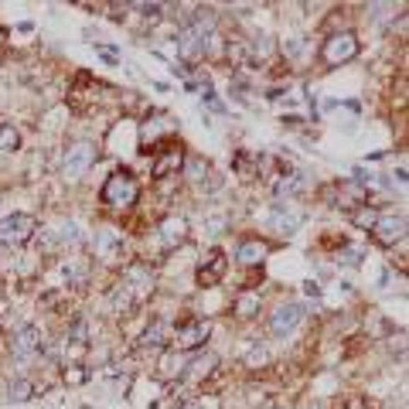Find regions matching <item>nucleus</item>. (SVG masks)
<instances>
[{"label": "nucleus", "instance_id": "f3484780", "mask_svg": "<svg viewBox=\"0 0 409 409\" xmlns=\"http://www.w3.org/2000/svg\"><path fill=\"white\" fill-rule=\"evenodd\" d=\"M273 191L283 198H293V195H300V191H307V174H300V171H293V174H280V181L273 184Z\"/></svg>", "mask_w": 409, "mask_h": 409}, {"label": "nucleus", "instance_id": "a211bd4d", "mask_svg": "<svg viewBox=\"0 0 409 409\" xmlns=\"http://www.w3.org/2000/svg\"><path fill=\"white\" fill-rule=\"evenodd\" d=\"M109 307H113V314H117V317H130V314H134L140 304H136L134 293H130L126 287H123V283H119L117 290L109 293Z\"/></svg>", "mask_w": 409, "mask_h": 409}, {"label": "nucleus", "instance_id": "e433bc0d", "mask_svg": "<svg viewBox=\"0 0 409 409\" xmlns=\"http://www.w3.org/2000/svg\"><path fill=\"white\" fill-rule=\"evenodd\" d=\"M191 409H201V406H191Z\"/></svg>", "mask_w": 409, "mask_h": 409}, {"label": "nucleus", "instance_id": "2f4dec72", "mask_svg": "<svg viewBox=\"0 0 409 409\" xmlns=\"http://www.w3.org/2000/svg\"><path fill=\"white\" fill-rule=\"evenodd\" d=\"M273 52V38H256L253 48H249V55H259V59H266Z\"/></svg>", "mask_w": 409, "mask_h": 409}, {"label": "nucleus", "instance_id": "412c9836", "mask_svg": "<svg viewBox=\"0 0 409 409\" xmlns=\"http://www.w3.org/2000/svg\"><path fill=\"white\" fill-rule=\"evenodd\" d=\"M208 174H212V167H208V160H205V157H188V160H184V177H188V181L201 184Z\"/></svg>", "mask_w": 409, "mask_h": 409}, {"label": "nucleus", "instance_id": "dca6fc26", "mask_svg": "<svg viewBox=\"0 0 409 409\" xmlns=\"http://www.w3.org/2000/svg\"><path fill=\"white\" fill-rule=\"evenodd\" d=\"M266 256H270V246H266V242H259V239H249V242H242V246L235 249V259H239V263H246V266L263 263Z\"/></svg>", "mask_w": 409, "mask_h": 409}, {"label": "nucleus", "instance_id": "6ab92c4d", "mask_svg": "<svg viewBox=\"0 0 409 409\" xmlns=\"http://www.w3.org/2000/svg\"><path fill=\"white\" fill-rule=\"evenodd\" d=\"M215 365H218V358H215L212 351H208V355H198L195 362L184 369V379H191V382H198V379H208Z\"/></svg>", "mask_w": 409, "mask_h": 409}, {"label": "nucleus", "instance_id": "f704fd0d", "mask_svg": "<svg viewBox=\"0 0 409 409\" xmlns=\"http://www.w3.org/2000/svg\"><path fill=\"white\" fill-rule=\"evenodd\" d=\"M225 225H229L225 218H205V229H208L212 235H222V229H225Z\"/></svg>", "mask_w": 409, "mask_h": 409}, {"label": "nucleus", "instance_id": "9b49d317", "mask_svg": "<svg viewBox=\"0 0 409 409\" xmlns=\"http://www.w3.org/2000/svg\"><path fill=\"white\" fill-rule=\"evenodd\" d=\"M300 225H304V215L300 212H293L290 205H273V212H270V229L273 232L293 235Z\"/></svg>", "mask_w": 409, "mask_h": 409}, {"label": "nucleus", "instance_id": "aec40b11", "mask_svg": "<svg viewBox=\"0 0 409 409\" xmlns=\"http://www.w3.org/2000/svg\"><path fill=\"white\" fill-rule=\"evenodd\" d=\"M232 167H235V174H239V177L253 181V177H259V157L239 150V154H235V160H232Z\"/></svg>", "mask_w": 409, "mask_h": 409}, {"label": "nucleus", "instance_id": "0eeeda50", "mask_svg": "<svg viewBox=\"0 0 409 409\" xmlns=\"http://www.w3.org/2000/svg\"><path fill=\"white\" fill-rule=\"evenodd\" d=\"M300 321H304V307H300V304H283V307H276V314L270 317V334L273 338H287V334L297 331Z\"/></svg>", "mask_w": 409, "mask_h": 409}, {"label": "nucleus", "instance_id": "c9c22d12", "mask_svg": "<svg viewBox=\"0 0 409 409\" xmlns=\"http://www.w3.org/2000/svg\"><path fill=\"white\" fill-rule=\"evenodd\" d=\"M304 290L311 293V297H321V287H317V283H314V280H311V283H304Z\"/></svg>", "mask_w": 409, "mask_h": 409}, {"label": "nucleus", "instance_id": "b1692460", "mask_svg": "<svg viewBox=\"0 0 409 409\" xmlns=\"http://www.w3.org/2000/svg\"><path fill=\"white\" fill-rule=\"evenodd\" d=\"M61 276L69 280V287H78V283H85V276H89V266H85L82 259H69V263L61 266Z\"/></svg>", "mask_w": 409, "mask_h": 409}, {"label": "nucleus", "instance_id": "7c9ffc66", "mask_svg": "<svg viewBox=\"0 0 409 409\" xmlns=\"http://www.w3.org/2000/svg\"><path fill=\"white\" fill-rule=\"evenodd\" d=\"M85 379H89V372L82 369V365H72V369H65V382H69V386H82Z\"/></svg>", "mask_w": 409, "mask_h": 409}, {"label": "nucleus", "instance_id": "a878e982", "mask_svg": "<svg viewBox=\"0 0 409 409\" xmlns=\"http://www.w3.org/2000/svg\"><path fill=\"white\" fill-rule=\"evenodd\" d=\"M31 396H35V382H31V379H14L11 389H7V399H11V403H28Z\"/></svg>", "mask_w": 409, "mask_h": 409}, {"label": "nucleus", "instance_id": "9d476101", "mask_svg": "<svg viewBox=\"0 0 409 409\" xmlns=\"http://www.w3.org/2000/svg\"><path fill=\"white\" fill-rule=\"evenodd\" d=\"M225 270H229L225 253H222V249H212V253L201 259V266H198V283H201V287H215V283L225 276Z\"/></svg>", "mask_w": 409, "mask_h": 409}, {"label": "nucleus", "instance_id": "72a5a7b5", "mask_svg": "<svg viewBox=\"0 0 409 409\" xmlns=\"http://www.w3.org/2000/svg\"><path fill=\"white\" fill-rule=\"evenodd\" d=\"M140 11H143L150 20H157L160 14H164V4H140Z\"/></svg>", "mask_w": 409, "mask_h": 409}, {"label": "nucleus", "instance_id": "393cba45", "mask_svg": "<svg viewBox=\"0 0 409 409\" xmlns=\"http://www.w3.org/2000/svg\"><path fill=\"white\" fill-rule=\"evenodd\" d=\"M235 314L246 317V321L256 317V314H259V293H239V297H235Z\"/></svg>", "mask_w": 409, "mask_h": 409}, {"label": "nucleus", "instance_id": "4be33fe9", "mask_svg": "<svg viewBox=\"0 0 409 409\" xmlns=\"http://www.w3.org/2000/svg\"><path fill=\"white\" fill-rule=\"evenodd\" d=\"M181 164H184V154H181V150H167V154L154 164V177H167L171 171L177 174V167H181Z\"/></svg>", "mask_w": 409, "mask_h": 409}, {"label": "nucleus", "instance_id": "6e6552de", "mask_svg": "<svg viewBox=\"0 0 409 409\" xmlns=\"http://www.w3.org/2000/svg\"><path fill=\"white\" fill-rule=\"evenodd\" d=\"M123 287L136 297V304H143V300L150 297V290H154V276H150L147 266L134 263V266H126V273H123Z\"/></svg>", "mask_w": 409, "mask_h": 409}, {"label": "nucleus", "instance_id": "20e7f679", "mask_svg": "<svg viewBox=\"0 0 409 409\" xmlns=\"http://www.w3.org/2000/svg\"><path fill=\"white\" fill-rule=\"evenodd\" d=\"M355 55H358V38H355L351 31H338V35H331V38L324 41V48H321V59H324V65H331V69L351 61Z\"/></svg>", "mask_w": 409, "mask_h": 409}, {"label": "nucleus", "instance_id": "423d86ee", "mask_svg": "<svg viewBox=\"0 0 409 409\" xmlns=\"http://www.w3.org/2000/svg\"><path fill=\"white\" fill-rule=\"evenodd\" d=\"M403 232H406V218H403V215H379V222L372 225V235H375L379 246L403 242Z\"/></svg>", "mask_w": 409, "mask_h": 409}, {"label": "nucleus", "instance_id": "f03ea898", "mask_svg": "<svg viewBox=\"0 0 409 409\" xmlns=\"http://www.w3.org/2000/svg\"><path fill=\"white\" fill-rule=\"evenodd\" d=\"M35 232H38V222L31 215L14 212V215H7V218H0V253L28 246L35 239Z\"/></svg>", "mask_w": 409, "mask_h": 409}, {"label": "nucleus", "instance_id": "c756f323", "mask_svg": "<svg viewBox=\"0 0 409 409\" xmlns=\"http://www.w3.org/2000/svg\"><path fill=\"white\" fill-rule=\"evenodd\" d=\"M55 239H59V242H65V246H78V242H82V235H78V229L72 225V222H65Z\"/></svg>", "mask_w": 409, "mask_h": 409}, {"label": "nucleus", "instance_id": "cd10ccee", "mask_svg": "<svg viewBox=\"0 0 409 409\" xmlns=\"http://www.w3.org/2000/svg\"><path fill=\"white\" fill-rule=\"evenodd\" d=\"M266 362H270V351L263 348V345H253L249 355H246V365H249V369H259V365H266Z\"/></svg>", "mask_w": 409, "mask_h": 409}, {"label": "nucleus", "instance_id": "1a4fd4ad", "mask_svg": "<svg viewBox=\"0 0 409 409\" xmlns=\"http://www.w3.org/2000/svg\"><path fill=\"white\" fill-rule=\"evenodd\" d=\"M208 334H212V321H188V324L177 328L174 341L181 351H191V348H201L208 341Z\"/></svg>", "mask_w": 409, "mask_h": 409}, {"label": "nucleus", "instance_id": "7ed1b4c3", "mask_svg": "<svg viewBox=\"0 0 409 409\" xmlns=\"http://www.w3.org/2000/svg\"><path fill=\"white\" fill-rule=\"evenodd\" d=\"M96 147L93 143H72L69 150H65V157H61V177L65 181H82V177L93 171V164H96Z\"/></svg>", "mask_w": 409, "mask_h": 409}, {"label": "nucleus", "instance_id": "c85d7f7f", "mask_svg": "<svg viewBox=\"0 0 409 409\" xmlns=\"http://www.w3.org/2000/svg\"><path fill=\"white\" fill-rule=\"evenodd\" d=\"M375 222H379V212H375V208H369V205L355 212V225H362V229H369V232H372V225H375Z\"/></svg>", "mask_w": 409, "mask_h": 409}, {"label": "nucleus", "instance_id": "39448f33", "mask_svg": "<svg viewBox=\"0 0 409 409\" xmlns=\"http://www.w3.org/2000/svg\"><path fill=\"white\" fill-rule=\"evenodd\" d=\"M365 201H369V188L362 181H341L334 188V208L355 212V208H365Z\"/></svg>", "mask_w": 409, "mask_h": 409}, {"label": "nucleus", "instance_id": "2eb2a0df", "mask_svg": "<svg viewBox=\"0 0 409 409\" xmlns=\"http://www.w3.org/2000/svg\"><path fill=\"white\" fill-rule=\"evenodd\" d=\"M160 239H164V246H181V242L188 239V222H184L181 215L164 218V225H160Z\"/></svg>", "mask_w": 409, "mask_h": 409}, {"label": "nucleus", "instance_id": "f257e3e1", "mask_svg": "<svg viewBox=\"0 0 409 409\" xmlns=\"http://www.w3.org/2000/svg\"><path fill=\"white\" fill-rule=\"evenodd\" d=\"M102 205H109V208H130L136 205V198H140V184H136V177L130 171H113V174L106 177V184H102Z\"/></svg>", "mask_w": 409, "mask_h": 409}, {"label": "nucleus", "instance_id": "473e14b6", "mask_svg": "<svg viewBox=\"0 0 409 409\" xmlns=\"http://www.w3.org/2000/svg\"><path fill=\"white\" fill-rule=\"evenodd\" d=\"M338 263H345V266H358V263H362V249H345V253L338 256Z\"/></svg>", "mask_w": 409, "mask_h": 409}, {"label": "nucleus", "instance_id": "4468645a", "mask_svg": "<svg viewBox=\"0 0 409 409\" xmlns=\"http://www.w3.org/2000/svg\"><path fill=\"white\" fill-rule=\"evenodd\" d=\"M164 345H167V321H164V317H157V321H150V328L140 334V348L160 351Z\"/></svg>", "mask_w": 409, "mask_h": 409}, {"label": "nucleus", "instance_id": "bb28decb", "mask_svg": "<svg viewBox=\"0 0 409 409\" xmlns=\"http://www.w3.org/2000/svg\"><path fill=\"white\" fill-rule=\"evenodd\" d=\"M181 372H184V358L174 355V351H167V355L160 358V379H174Z\"/></svg>", "mask_w": 409, "mask_h": 409}, {"label": "nucleus", "instance_id": "5701e85b", "mask_svg": "<svg viewBox=\"0 0 409 409\" xmlns=\"http://www.w3.org/2000/svg\"><path fill=\"white\" fill-rule=\"evenodd\" d=\"M20 147V134L14 123H0V154H14Z\"/></svg>", "mask_w": 409, "mask_h": 409}, {"label": "nucleus", "instance_id": "f8f14e48", "mask_svg": "<svg viewBox=\"0 0 409 409\" xmlns=\"http://www.w3.org/2000/svg\"><path fill=\"white\" fill-rule=\"evenodd\" d=\"M35 351H41V331L35 324H24V328L14 334V341H11V355H14V358H31Z\"/></svg>", "mask_w": 409, "mask_h": 409}, {"label": "nucleus", "instance_id": "ddd939ff", "mask_svg": "<svg viewBox=\"0 0 409 409\" xmlns=\"http://www.w3.org/2000/svg\"><path fill=\"white\" fill-rule=\"evenodd\" d=\"M96 253H99V259H106V263H117L119 256H123V232H117V229H99Z\"/></svg>", "mask_w": 409, "mask_h": 409}]
</instances>
